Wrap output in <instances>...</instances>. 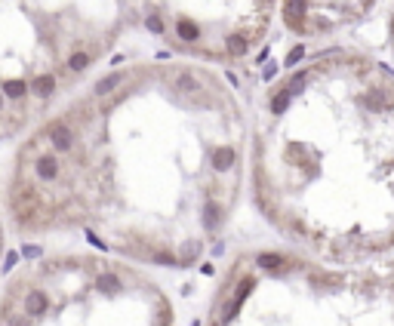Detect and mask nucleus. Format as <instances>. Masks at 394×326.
Here are the masks:
<instances>
[{
  "mask_svg": "<svg viewBox=\"0 0 394 326\" xmlns=\"http://www.w3.org/2000/svg\"><path fill=\"white\" fill-rule=\"evenodd\" d=\"M46 136H49L52 151H59V154H71V151H74L77 133H74V126H71L68 120H56V123L46 130Z\"/></svg>",
  "mask_w": 394,
  "mask_h": 326,
  "instance_id": "nucleus-1",
  "label": "nucleus"
},
{
  "mask_svg": "<svg viewBox=\"0 0 394 326\" xmlns=\"http://www.w3.org/2000/svg\"><path fill=\"white\" fill-rule=\"evenodd\" d=\"M34 175H37L40 182H56V178H62V160H59V151L37 154V160H34Z\"/></svg>",
  "mask_w": 394,
  "mask_h": 326,
  "instance_id": "nucleus-2",
  "label": "nucleus"
},
{
  "mask_svg": "<svg viewBox=\"0 0 394 326\" xmlns=\"http://www.w3.org/2000/svg\"><path fill=\"white\" fill-rule=\"evenodd\" d=\"M52 89H56V77H52V74H43V77H37V80L31 83V93L37 96V99H46Z\"/></svg>",
  "mask_w": 394,
  "mask_h": 326,
  "instance_id": "nucleus-3",
  "label": "nucleus"
},
{
  "mask_svg": "<svg viewBox=\"0 0 394 326\" xmlns=\"http://www.w3.org/2000/svg\"><path fill=\"white\" fill-rule=\"evenodd\" d=\"M25 80H9V83H3V93L9 96V99H22L25 96Z\"/></svg>",
  "mask_w": 394,
  "mask_h": 326,
  "instance_id": "nucleus-4",
  "label": "nucleus"
},
{
  "mask_svg": "<svg viewBox=\"0 0 394 326\" xmlns=\"http://www.w3.org/2000/svg\"><path fill=\"white\" fill-rule=\"evenodd\" d=\"M89 62H93V56H89V52H74V56L68 59V68H71V71H83Z\"/></svg>",
  "mask_w": 394,
  "mask_h": 326,
  "instance_id": "nucleus-5",
  "label": "nucleus"
},
{
  "mask_svg": "<svg viewBox=\"0 0 394 326\" xmlns=\"http://www.w3.org/2000/svg\"><path fill=\"white\" fill-rule=\"evenodd\" d=\"M176 34H179L182 40H188V43L197 40V28H194L191 22H179V25H176Z\"/></svg>",
  "mask_w": 394,
  "mask_h": 326,
  "instance_id": "nucleus-6",
  "label": "nucleus"
},
{
  "mask_svg": "<svg viewBox=\"0 0 394 326\" xmlns=\"http://www.w3.org/2000/svg\"><path fill=\"white\" fill-rule=\"evenodd\" d=\"M120 80H123V74H111V77H105V80L96 86V96H105V93H108V89H114Z\"/></svg>",
  "mask_w": 394,
  "mask_h": 326,
  "instance_id": "nucleus-7",
  "label": "nucleus"
},
{
  "mask_svg": "<svg viewBox=\"0 0 394 326\" xmlns=\"http://www.w3.org/2000/svg\"><path fill=\"white\" fill-rule=\"evenodd\" d=\"M148 28H151L154 34H164V22H160L157 15H148Z\"/></svg>",
  "mask_w": 394,
  "mask_h": 326,
  "instance_id": "nucleus-8",
  "label": "nucleus"
}]
</instances>
